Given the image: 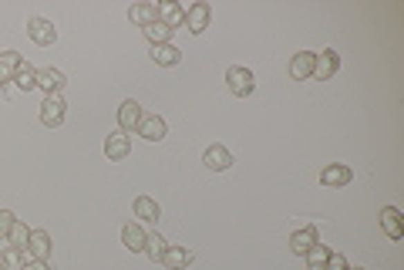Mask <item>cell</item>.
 Listing matches in <instances>:
<instances>
[{
  "instance_id": "cell-1",
  "label": "cell",
  "mask_w": 404,
  "mask_h": 270,
  "mask_svg": "<svg viewBox=\"0 0 404 270\" xmlns=\"http://www.w3.org/2000/svg\"><path fill=\"white\" fill-rule=\"evenodd\" d=\"M226 84H229V91H232L236 98H250L252 91H256V78H252L250 68H243V64H232V68H229Z\"/></svg>"
},
{
  "instance_id": "cell-2",
  "label": "cell",
  "mask_w": 404,
  "mask_h": 270,
  "mask_svg": "<svg viewBox=\"0 0 404 270\" xmlns=\"http://www.w3.org/2000/svg\"><path fill=\"white\" fill-rule=\"evenodd\" d=\"M64 115H68L64 98H61V95H44V102H41V122H44L48 129H57V125L64 122Z\"/></svg>"
},
{
  "instance_id": "cell-3",
  "label": "cell",
  "mask_w": 404,
  "mask_h": 270,
  "mask_svg": "<svg viewBox=\"0 0 404 270\" xmlns=\"http://www.w3.org/2000/svg\"><path fill=\"white\" fill-rule=\"evenodd\" d=\"M351 179H354V172H351V165H344V162H330V165H324V172H320V183L327 189L351 186Z\"/></svg>"
},
{
  "instance_id": "cell-4",
  "label": "cell",
  "mask_w": 404,
  "mask_h": 270,
  "mask_svg": "<svg viewBox=\"0 0 404 270\" xmlns=\"http://www.w3.org/2000/svg\"><path fill=\"white\" fill-rule=\"evenodd\" d=\"M27 34H30V41L34 44H41V48H50L54 41H57V27L44 21V17H30L27 21Z\"/></svg>"
},
{
  "instance_id": "cell-5",
  "label": "cell",
  "mask_w": 404,
  "mask_h": 270,
  "mask_svg": "<svg viewBox=\"0 0 404 270\" xmlns=\"http://www.w3.org/2000/svg\"><path fill=\"white\" fill-rule=\"evenodd\" d=\"M313 68H317V51H297L290 57V78L293 81L313 78Z\"/></svg>"
},
{
  "instance_id": "cell-6",
  "label": "cell",
  "mask_w": 404,
  "mask_h": 270,
  "mask_svg": "<svg viewBox=\"0 0 404 270\" xmlns=\"http://www.w3.org/2000/svg\"><path fill=\"white\" fill-rule=\"evenodd\" d=\"M128 152H131V138H128V132H111L108 138H104V156H108V162H122L128 159Z\"/></svg>"
},
{
  "instance_id": "cell-7",
  "label": "cell",
  "mask_w": 404,
  "mask_h": 270,
  "mask_svg": "<svg viewBox=\"0 0 404 270\" xmlns=\"http://www.w3.org/2000/svg\"><path fill=\"white\" fill-rule=\"evenodd\" d=\"M50 250H54V243H50V233L48 230H30V240H27V257H34V260H50Z\"/></svg>"
},
{
  "instance_id": "cell-8",
  "label": "cell",
  "mask_w": 404,
  "mask_h": 270,
  "mask_svg": "<svg viewBox=\"0 0 404 270\" xmlns=\"http://www.w3.org/2000/svg\"><path fill=\"white\" fill-rule=\"evenodd\" d=\"M158 7V21L169 27V30H176V27H185V7L176 3V0H165V3H155Z\"/></svg>"
},
{
  "instance_id": "cell-9",
  "label": "cell",
  "mask_w": 404,
  "mask_h": 270,
  "mask_svg": "<svg viewBox=\"0 0 404 270\" xmlns=\"http://www.w3.org/2000/svg\"><path fill=\"white\" fill-rule=\"evenodd\" d=\"M142 118H145V115H142V105H138L135 98L122 102V108H118V129H122V132H135Z\"/></svg>"
},
{
  "instance_id": "cell-10",
  "label": "cell",
  "mask_w": 404,
  "mask_h": 270,
  "mask_svg": "<svg viewBox=\"0 0 404 270\" xmlns=\"http://www.w3.org/2000/svg\"><path fill=\"white\" fill-rule=\"evenodd\" d=\"M209 17H212V7H209L205 0L192 3V7L185 10V24H189V30H192V34H202V30L209 27Z\"/></svg>"
},
{
  "instance_id": "cell-11",
  "label": "cell",
  "mask_w": 404,
  "mask_h": 270,
  "mask_svg": "<svg viewBox=\"0 0 404 270\" xmlns=\"http://www.w3.org/2000/svg\"><path fill=\"white\" fill-rule=\"evenodd\" d=\"M138 135L149 138V142H162V138L169 135V125H165L162 115H145V118L138 122Z\"/></svg>"
},
{
  "instance_id": "cell-12",
  "label": "cell",
  "mask_w": 404,
  "mask_h": 270,
  "mask_svg": "<svg viewBox=\"0 0 404 270\" xmlns=\"http://www.w3.org/2000/svg\"><path fill=\"white\" fill-rule=\"evenodd\" d=\"M313 243H320V230H317V226H303V230H297V233L290 237V250H293L297 257H306V250H310Z\"/></svg>"
},
{
  "instance_id": "cell-13",
  "label": "cell",
  "mask_w": 404,
  "mask_h": 270,
  "mask_svg": "<svg viewBox=\"0 0 404 270\" xmlns=\"http://www.w3.org/2000/svg\"><path fill=\"white\" fill-rule=\"evenodd\" d=\"M337 68H340V54L333 51V48H327L324 54H317V68H313V78L327 81L337 75Z\"/></svg>"
},
{
  "instance_id": "cell-14",
  "label": "cell",
  "mask_w": 404,
  "mask_h": 270,
  "mask_svg": "<svg viewBox=\"0 0 404 270\" xmlns=\"http://www.w3.org/2000/svg\"><path fill=\"white\" fill-rule=\"evenodd\" d=\"M202 162H205L212 172H226L229 165H232V156H229L226 145H209L205 156H202Z\"/></svg>"
},
{
  "instance_id": "cell-15",
  "label": "cell",
  "mask_w": 404,
  "mask_h": 270,
  "mask_svg": "<svg viewBox=\"0 0 404 270\" xmlns=\"http://www.w3.org/2000/svg\"><path fill=\"white\" fill-rule=\"evenodd\" d=\"M380 230H384L391 240H401V237H404L401 213H398L394 206H384V210H380Z\"/></svg>"
},
{
  "instance_id": "cell-16",
  "label": "cell",
  "mask_w": 404,
  "mask_h": 270,
  "mask_svg": "<svg viewBox=\"0 0 404 270\" xmlns=\"http://www.w3.org/2000/svg\"><path fill=\"white\" fill-rule=\"evenodd\" d=\"M64 84H68V78H64L57 68H41V71H37V88H44L48 95H61Z\"/></svg>"
},
{
  "instance_id": "cell-17",
  "label": "cell",
  "mask_w": 404,
  "mask_h": 270,
  "mask_svg": "<svg viewBox=\"0 0 404 270\" xmlns=\"http://www.w3.org/2000/svg\"><path fill=\"white\" fill-rule=\"evenodd\" d=\"M162 264H165V270H185L189 264H192V250H185V246H172V243H169V250H165Z\"/></svg>"
},
{
  "instance_id": "cell-18",
  "label": "cell",
  "mask_w": 404,
  "mask_h": 270,
  "mask_svg": "<svg viewBox=\"0 0 404 270\" xmlns=\"http://www.w3.org/2000/svg\"><path fill=\"white\" fill-rule=\"evenodd\" d=\"M145 237H149V233H145L135 219L122 226V243H125L128 250H135V253H142V250H145Z\"/></svg>"
},
{
  "instance_id": "cell-19",
  "label": "cell",
  "mask_w": 404,
  "mask_h": 270,
  "mask_svg": "<svg viewBox=\"0 0 404 270\" xmlns=\"http://www.w3.org/2000/svg\"><path fill=\"white\" fill-rule=\"evenodd\" d=\"M24 64V57L17 51H3L0 54V88L7 84V81H14V75H17V68Z\"/></svg>"
},
{
  "instance_id": "cell-20",
  "label": "cell",
  "mask_w": 404,
  "mask_h": 270,
  "mask_svg": "<svg viewBox=\"0 0 404 270\" xmlns=\"http://www.w3.org/2000/svg\"><path fill=\"white\" fill-rule=\"evenodd\" d=\"M152 61L162 64V68H176L178 61H182V51H178L176 44H155L152 48Z\"/></svg>"
},
{
  "instance_id": "cell-21",
  "label": "cell",
  "mask_w": 404,
  "mask_h": 270,
  "mask_svg": "<svg viewBox=\"0 0 404 270\" xmlns=\"http://www.w3.org/2000/svg\"><path fill=\"white\" fill-rule=\"evenodd\" d=\"M128 21L138 24V27L155 24V21H158V7H155V3H135V7L128 10Z\"/></svg>"
},
{
  "instance_id": "cell-22",
  "label": "cell",
  "mask_w": 404,
  "mask_h": 270,
  "mask_svg": "<svg viewBox=\"0 0 404 270\" xmlns=\"http://www.w3.org/2000/svg\"><path fill=\"white\" fill-rule=\"evenodd\" d=\"M162 216V206L152 199V196H138L135 199V219H145V223H155Z\"/></svg>"
},
{
  "instance_id": "cell-23",
  "label": "cell",
  "mask_w": 404,
  "mask_h": 270,
  "mask_svg": "<svg viewBox=\"0 0 404 270\" xmlns=\"http://www.w3.org/2000/svg\"><path fill=\"white\" fill-rule=\"evenodd\" d=\"M165 250H169V240H165L162 233H149V237H145V250H142V253H145L149 260H155V264H162V257H165Z\"/></svg>"
},
{
  "instance_id": "cell-24",
  "label": "cell",
  "mask_w": 404,
  "mask_h": 270,
  "mask_svg": "<svg viewBox=\"0 0 404 270\" xmlns=\"http://www.w3.org/2000/svg\"><path fill=\"white\" fill-rule=\"evenodd\" d=\"M330 260V250L327 243H313L310 250H306V270H324Z\"/></svg>"
},
{
  "instance_id": "cell-25",
  "label": "cell",
  "mask_w": 404,
  "mask_h": 270,
  "mask_svg": "<svg viewBox=\"0 0 404 270\" xmlns=\"http://www.w3.org/2000/svg\"><path fill=\"white\" fill-rule=\"evenodd\" d=\"M0 260H3V270H24L27 250H21V246H7V250L0 253Z\"/></svg>"
},
{
  "instance_id": "cell-26",
  "label": "cell",
  "mask_w": 404,
  "mask_h": 270,
  "mask_svg": "<svg viewBox=\"0 0 404 270\" xmlns=\"http://www.w3.org/2000/svg\"><path fill=\"white\" fill-rule=\"evenodd\" d=\"M142 34H145V37L152 41V48H155V44H169V37H172V30L162 24V21H155V24L142 27Z\"/></svg>"
},
{
  "instance_id": "cell-27",
  "label": "cell",
  "mask_w": 404,
  "mask_h": 270,
  "mask_svg": "<svg viewBox=\"0 0 404 270\" xmlns=\"http://www.w3.org/2000/svg\"><path fill=\"white\" fill-rule=\"evenodd\" d=\"M14 84H17L21 91H34V88H37V71H34L30 64H21L17 75H14Z\"/></svg>"
},
{
  "instance_id": "cell-28",
  "label": "cell",
  "mask_w": 404,
  "mask_h": 270,
  "mask_svg": "<svg viewBox=\"0 0 404 270\" xmlns=\"http://www.w3.org/2000/svg\"><path fill=\"white\" fill-rule=\"evenodd\" d=\"M27 240H30V230H27L24 223L17 219V223L10 226V233H7V243H10V246H21V250H27Z\"/></svg>"
},
{
  "instance_id": "cell-29",
  "label": "cell",
  "mask_w": 404,
  "mask_h": 270,
  "mask_svg": "<svg viewBox=\"0 0 404 270\" xmlns=\"http://www.w3.org/2000/svg\"><path fill=\"white\" fill-rule=\"evenodd\" d=\"M14 223H17V216L10 213V210H0V240H7V233H10Z\"/></svg>"
},
{
  "instance_id": "cell-30",
  "label": "cell",
  "mask_w": 404,
  "mask_h": 270,
  "mask_svg": "<svg viewBox=\"0 0 404 270\" xmlns=\"http://www.w3.org/2000/svg\"><path fill=\"white\" fill-rule=\"evenodd\" d=\"M324 270H351V264H347L344 253H333V250H330V260H327V267Z\"/></svg>"
},
{
  "instance_id": "cell-31",
  "label": "cell",
  "mask_w": 404,
  "mask_h": 270,
  "mask_svg": "<svg viewBox=\"0 0 404 270\" xmlns=\"http://www.w3.org/2000/svg\"><path fill=\"white\" fill-rule=\"evenodd\" d=\"M24 270H50L44 260H30V264H24Z\"/></svg>"
},
{
  "instance_id": "cell-32",
  "label": "cell",
  "mask_w": 404,
  "mask_h": 270,
  "mask_svg": "<svg viewBox=\"0 0 404 270\" xmlns=\"http://www.w3.org/2000/svg\"><path fill=\"white\" fill-rule=\"evenodd\" d=\"M351 270H364V267H351Z\"/></svg>"
},
{
  "instance_id": "cell-33",
  "label": "cell",
  "mask_w": 404,
  "mask_h": 270,
  "mask_svg": "<svg viewBox=\"0 0 404 270\" xmlns=\"http://www.w3.org/2000/svg\"><path fill=\"white\" fill-rule=\"evenodd\" d=\"M0 270H3V260H0Z\"/></svg>"
}]
</instances>
